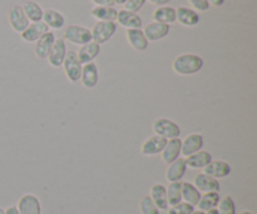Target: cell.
<instances>
[{
    "label": "cell",
    "mask_w": 257,
    "mask_h": 214,
    "mask_svg": "<svg viewBox=\"0 0 257 214\" xmlns=\"http://www.w3.org/2000/svg\"><path fill=\"white\" fill-rule=\"evenodd\" d=\"M203 68V59L196 54H181L172 62V69L176 74L187 77L197 74Z\"/></svg>",
    "instance_id": "cell-1"
},
{
    "label": "cell",
    "mask_w": 257,
    "mask_h": 214,
    "mask_svg": "<svg viewBox=\"0 0 257 214\" xmlns=\"http://www.w3.org/2000/svg\"><path fill=\"white\" fill-rule=\"evenodd\" d=\"M152 129L156 135L165 138L167 140L173 139V138H180L181 135L180 125L173 120L168 119V118H157L153 122Z\"/></svg>",
    "instance_id": "cell-2"
},
{
    "label": "cell",
    "mask_w": 257,
    "mask_h": 214,
    "mask_svg": "<svg viewBox=\"0 0 257 214\" xmlns=\"http://www.w3.org/2000/svg\"><path fill=\"white\" fill-rule=\"evenodd\" d=\"M117 23L115 22H97L90 29L92 33V42L102 45L110 40V38L117 32Z\"/></svg>",
    "instance_id": "cell-3"
},
{
    "label": "cell",
    "mask_w": 257,
    "mask_h": 214,
    "mask_svg": "<svg viewBox=\"0 0 257 214\" xmlns=\"http://www.w3.org/2000/svg\"><path fill=\"white\" fill-rule=\"evenodd\" d=\"M63 39L69 42L70 44L82 47V45L92 42V33H90V29H88L85 27H80V25H68L64 32V35H63Z\"/></svg>",
    "instance_id": "cell-4"
},
{
    "label": "cell",
    "mask_w": 257,
    "mask_h": 214,
    "mask_svg": "<svg viewBox=\"0 0 257 214\" xmlns=\"http://www.w3.org/2000/svg\"><path fill=\"white\" fill-rule=\"evenodd\" d=\"M62 67L63 69H64L65 77H67V79L69 80L70 83L79 82L83 64L79 62V59H78L77 53L73 52V50L67 52V55H65V59L64 62H63Z\"/></svg>",
    "instance_id": "cell-5"
},
{
    "label": "cell",
    "mask_w": 257,
    "mask_h": 214,
    "mask_svg": "<svg viewBox=\"0 0 257 214\" xmlns=\"http://www.w3.org/2000/svg\"><path fill=\"white\" fill-rule=\"evenodd\" d=\"M203 144H205V138L201 133H191L182 140L181 154L186 158L190 157V155L202 150Z\"/></svg>",
    "instance_id": "cell-6"
},
{
    "label": "cell",
    "mask_w": 257,
    "mask_h": 214,
    "mask_svg": "<svg viewBox=\"0 0 257 214\" xmlns=\"http://www.w3.org/2000/svg\"><path fill=\"white\" fill-rule=\"evenodd\" d=\"M8 19H9V24L12 27V29L17 33H23L28 28V25L30 24V22L28 20V18L25 17L24 10H23L22 5H13L9 10V14H8Z\"/></svg>",
    "instance_id": "cell-7"
},
{
    "label": "cell",
    "mask_w": 257,
    "mask_h": 214,
    "mask_svg": "<svg viewBox=\"0 0 257 214\" xmlns=\"http://www.w3.org/2000/svg\"><path fill=\"white\" fill-rule=\"evenodd\" d=\"M67 44L63 38H58L55 39L54 44H53L52 50H50L49 55H48L47 60L49 63L50 67L53 68H60L63 65V62L67 55Z\"/></svg>",
    "instance_id": "cell-8"
},
{
    "label": "cell",
    "mask_w": 257,
    "mask_h": 214,
    "mask_svg": "<svg viewBox=\"0 0 257 214\" xmlns=\"http://www.w3.org/2000/svg\"><path fill=\"white\" fill-rule=\"evenodd\" d=\"M79 82L82 83L85 89H93L97 87L98 82H99V72H98V67L95 63L92 62L83 65Z\"/></svg>",
    "instance_id": "cell-9"
},
{
    "label": "cell",
    "mask_w": 257,
    "mask_h": 214,
    "mask_svg": "<svg viewBox=\"0 0 257 214\" xmlns=\"http://www.w3.org/2000/svg\"><path fill=\"white\" fill-rule=\"evenodd\" d=\"M167 139L162 137H158V135L153 134L152 137L147 138L145 142L141 145V153L146 157H152V155L161 154L165 148Z\"/></svg>",
    "instance_id": "cell-10"
},
{
    "label": "cell",
    "mask_w": 257,
    "mask_h": 214,
    "mask_svg": "<svg viewBox=\"0 0 257 214\" xmlns=\"http://www.w3.org/2000/svg\"><path fill=\"white\" fill-rule=\"evenodd\" d=\"M170 25L152 22L150 23V24L146 25L145 29H143V33H145L148 42H158V40L165 39V38L170 34Z\"/></svg>",
    "instance_id": "cell-11"
},
{
    "label": "cell",
    "mask_w": 257,
    "mask_h": 214,
    "mask_svg": "<svg viewBox=\"0 0 257 214\" xmlns=\"http://www.w3.org/2000/svg\"><path fill=\"white\" fill-rule=\"evenodd\" d=\"M117 25H120L124 29H141L142 28V18L137 13L128 12V10H118L117 15Z\"/></svg>",
    "instance_id": "cell-12"
},
{
    "label": "cell",
    "mask_w": 257,
    "mask_h": 214,
    "mask_svg": "<svg viewBox=\"0 0 257 214\" xmlns=\"http://www.w3.org/2000/svg\"><path fill=\"white\" fill-rule=\"evenodd\" d=\"M125 38H127L128 44L136 52H145L150 45V42L147 40L142 29H128L125 32Z\"/></svg>",
    "instance_id": "cell-13"
},
{
    "label": "cell",
    "mask_w": 257,
    "mask_h": 214,
    "mask_svg": "<svg viewBox=\"0 0 257 214\" xmlns=\"http://www.w3.org/2000/svg\"><path fill=\"white\" fill-rule=\"evenodd\" d=\"M231 165L226 163L225 160H212L210 164L203 168V174L212 177L215 179H221L230 175Z\"/></svg>",
    "instance_id": "cell-14"
},
{
    "label": "cell",
    "mask_w": 257,
    "mask_h": 214,
    "mask_svg": "<svg viewBox=\"0 0 257 214\" xmlns=\"http://www.w3.org/2000/svg\"><path fill=\"white\" fill-rule=\"evenodd\" d=\"M176 22L183 27H196L200 23V14L191 8L180 7L176 9Z\"/></svg>",
    "instance_id": "cell-15"
},
{
    "label": "cell",
    "mask_w": 257,
    "mask_h": 214,
    "mask_svg": "<svg viewBox=\"0 0 257 214\" xmlns=\"http://www.w3.org/2000/svg\"><path fill=\"white\" fill-rule=\"evenodd\" d=\"M55 39H57V38H55V35L53 34L52 32H48L45 33L44 35H42V37L35 42V55H37L39 59H47L50 50H52Z\"/></svg>",
    "instance_id": "cell-16"
},
{
    "label": "cell",
    "mask_w": 257,
    "mask_h": 214,
    "mask_svg": "<svg viewBox=\"0 0 257 214\" xmlns=\"http://www.w3.org/2000/svg\"><path fill=\"white\" fill-rule=\"evenodd\" d=\"M19 214H42V207L38 197L34 194H24L18 202Z\"/></svg>",
    "instance_id": "cell-17"
},
{
    "label": "cell",
    "mask_w": 257,
    "mask_h": 214,
    "mask_svg": "<svg viewBox=\"0 0 257 214\" xmlns=\"http://www.w3.org/2000/svg\"><path fill=\"white\" fill-rule=\"evenodd\" d=\"M181 145H182V139H180V138H173V139L167 140L162 153H161L162 160L166 164H171L180 158Z\"/></svg>",
    "instance_id": "cell-18"
},
{
    "label": "cell",
    "mask_w": 257,
    "mask_h": 214,
    "mask_svg": "<svg viewBox=\"0 0 257 214\" xmlns=\"http://www.w3.org/2000/svg\"><path fill=\"white\" fill-rule=\"evenodd\" d=\"M49 32V28L45 25V23L43 22H37V23H30L28 25L27 29L23 33H20V37L24 42L27 43H35L39 39L42 35H44L45 33Z\"/></svg>",
    "instance_id": "cell-19"
},
{
    "label": "cell",
    "mask_w": 257,
    "mask_h": 214,
    "mask_svg": "<svg viewBox=\"0 0 257 214\" xmlns=\"http://www.w3.org/2000/svg\"><path fill=\"white\" fill-rule=\"evenodd\" d=\"M193 185L197 188L200 193H210V192H220V182L217 179L208 175L200 173L195 177Z\"/></svg>",
    "instance_id": "cell-20"
},
{
    "label": "cell",
    "mask_w": 257,
    "mask_h": 214,
    "mask_svg": "<svg viewBox=\"0 0 257 214\" xmlns=\"http://www.w3.org/2000/svg\"><path fill=\"white\" fill-rule=\"evenodd\" d=\"M186 170H187L186 160L183 158H178L175 162L168 164L167 172H166V179L170 183L181 182V179L185 177Z\"/></svg>",
    "instance_id": "cell-21"
},
{
    "label": "cell",
    "mask_w": 257,
    "mask_h": 214,
    "mask_svg": "<svg viewBox=\"0 0 257 214\" xmlns=\"http://www.w3.org/2000/svg\"><path fill=\"white\" fill-rule=\"evenodd\" d=\"M99 53H100V45L94 42H89L79 48V50L77 52V55L79 62L84 65V64H88V63H92L93 60L99 55Z\"/></svg>",
    "instance_id": "cell-22"
},
{
    "label": "cell",
    "mask_w": 257,
    "mask_h": 214,
    "mask_svg": "<svg viewBox=\"0 0 257 214\" xmlns=\"http://www.w3.org/2000/svg\"><path fill=\"white\" fill-rule=\"evenodd\" d=\"M152 19L156 23H162V24L171 25L176 23V9L172 7H157L152 13Z\"/></svg>",
    "instance_id": "cell-23"
},
{
    "label": "cell",
    "mask_w": 257,
    "mask_h": 214,
    "mask_svg": "<svg viewBox=\"0 0 257 214\" xmlns=\"http://www.w3.org/2000/svg\"><path fill=\"white\" fill-rule=\"evenodd\" d=\"M43 23H45L49 29H62L65 25V18L62 13L55 9L43 10Z\"/></svg>",
    "instance_id": "cell-24"
},
{
    "label": "cell",
    "mask_w": 257,
    "mask_h": 214,
    "mask_svg": "<svg viewBox=\"0 0 257 214\" xmlns=\"http://www.w3.org/2000/svg\"><path fill=\"white\" fill-rule=\"evenodd\" d=\"M150 197L156 204V207L160 210H167L168 203H167V194H166V187L161 183L153 184L150 189Z\"/></svg>",
    "instance_id": "cell-25"
},
{
    "label": "cell",
    "mask_w": 257,
    "mask_h": 214,
    "mask_svg": "<svg viewBox=\"0 0 257 214\" xmlns=\"http://www.w3.org/2000/svg\"><path fill=\"white\" fill-rule=\"evenodd\" d=\"M186 165L192 169H203L207 164L212 162V155L211 153L206 152V150H200V152L195 153V154L190 155L186 158Z\"/></svg>",
    "instance_id": "cell-26"
},
{
    "label": "cell",
    "mask_w": 257,
    "mask_h": 214,
    "mask_svg": "<svg viewBox=\"0 0 257 214\" xmlns=\"http://www.w3.org/2000/svg\"><path fill=\"white\" fill-rule=\"evenodd\" d=\"M90 15L97 22H115L118 10L114 7H94L90 10Z\"/></svg>",
    "instance_id": "cell-27"
},
{
    "label": "cell",
    "mask_w": 257,
    "mask_h": 214,
    "mask_svg": "<svg viewBox=\"0 0 257 214\" xmlns=\"http://www.w3.org/2000/svg\"><path fill=\"white\" fill-rule=\"evenodd\" d=\"M181 188H182L183 202L196 207V205L198 204V202H200L201 195H202L200 192H198L197 188H196L192 183H188V182L181 183Z\"/></svg>",
    "instance_id": "cell-28"
},
{
    "label": "cell",
    "mask_w": 257,
    "mask_h": 214,
    "mask_svg": "<svg viewBox=\"0 0 257 214\" xmlns=\"http://www.w3.org/2000/svg\"><path fill=\"white\" fill-rule=\"evenodd\" d=\"M220 194L218 192H210L205 193L203 195H201L200 202H198L197 208L198 210H202V212H208L211 209H215L217 208L218 203H220Z\"/></svg>",
    "instance_id": "cell-29"
},
{
    "label": "cell",
    "mask_w": 257,
    "mask_h": 214,
    "mask_svg": "<svg viewBox=\"0 0 257 214\" xmlns=\"http://www.w3.org/2000/svg\"><path fill=\"white\" fill-rule=\"evenodd\" d=\"M23 10H24L25 17L28 18L30 23H37L42 22L43 19V9L40 8V5L38 3L33 2V0H29V2L25 3L23 5Z\"/></svg>",
    "instance_id": "cell-30"
},
{
    "label": "cell",
    "mask_w": 257,
    "mask_h": 214,
    "mask_svg": "<svg viewBox=\"0 0 257 214\" xmlns=\"http://www.w3.org/2000/svg\"><path fill=\"white\" fill-rule=\"evenodd\" d=\"M166 194H167L168 207L178 204L182 202V188H181V182H172L166 188Z\"/></svg>",
    "instance_id": "cell-31"
},
{
    "label": "cell",
    "mask_w": 257,
    "mask_h": 214,
    "mask_svg": "<svg viewBox=\"0 0 257 214\" xmlns=\"http://www.w3.org/2000/svg\"><path fill=\"white\" fill-rule=\"evenodd\" d=\"M216 209H217L218 214H236V205L232 197L226 195L222 199H220V203H218Z\"/></svg>",
    "instance_id": "cell-32"
},
{
    "label": "cell",
    "mask_w": 257,
    "mask_h": 214,
    "mask_svg": "<svg viewBox=\"0 0 257 214\" xmlns=\"http://www.w3.org/2000/svg\"><path fill=\"white\" fill-rule=\"evenodd\" d=\"M140 212L141 214H160V209L156 207L150 195H146L140 202Z\"/></svg>",
    "instance_id": "cell-33"
},
{
    "label": "cell",
    "mask_w": 257,
    "mask_h": 214,
    "mask_svg": "<svg viewBox=\"0 0 257 214\" xmlns=\"http://www.w3.org/2000/svg\"><path fill=\"white\" fill-rule=\"evenodd\" d=\"M167 214H191L195 210V207L186 202H181L178 204L168 208Z\"/></svg>",
    "instance_id": "cell-34"
},
{
    "label": "cell",
    "mask_w": 257,
    "mask_h": 214,
    "mask_svg": "<svg viewBox=\"0 0 257 214\" xmlns=\"http://www.w3.org/2000/svg\"><path fill=\"white\" fill-rule=\"evenodd\" d=\"M146 2L147 0H127L123 5H124V10H128V12L132 13H138L145 7Z\"/></svg>",
    "instance_id": "cell-35"
},
{
    "label": "cell",
    "mask_w": 257,
    "mask_h": 214,
    "mask_svg": "<svg viewBox=\"0 0 257 214\" xmlns=\"http://www.w3.org/2000/svg\"><path fill=\"white\" fill-rule=\"evenodd\" d=\"M188 3L196 12H207L210 9V4L207 0H188Z\"/></svg>",
    "instance_id": "cell-36"
},
{
    "label": "cell",
    "mask_w": 257,
    "mask_h": 214,
    "mask_svg": "<svg viewBox=\"0 0 257 214\" xmlns=\"http://www.w3.org/2000/svg\"><path fill=\"white\" fill-rule=\"evenodd\" d=\"M95 7H114V0H92Z\"/></svg>",
    "instance_id": "cell-37"
},
{
    "label": "cell",
    "mask_w": 257,
    "mask_h": 214,
    "mask_svg": "<svg viewBox=\"0 0 257 214\" xmlns=\"http://www.w3.org/2000/svg\"><path fill=\"white\" fill-rule=\"evenodd\" d=\"M147 2L156 5V7H163V5H167L170 3V0H147Z\"/></svg>",
    "instance_id": "cell-38"
},
{
    "label": "cell",
    "mask_w": 257,
    "mask_h": 214,
    "mask_svg": "<svg viewBox=\"0 0 257 214\" xmlns=\"http://www.w3.org/2000/svg\"><path fill=\"white\" fill-rule=\"evenodd\" d=\"M4 214H19V210H18V208L15 205H10V207H8L4 210Z\"/></svg>",
    "instance_id": "cell-39"
},
{
    "label": "cell",
    "mask_w": 257,
    "mask_h": 214,
    "mask_svg": "<svg viewBox=\"0 0 257 214\" xmlns=\"http://www.w3.org/2000/svg\"><path fill=\"white\" fill-rule=\"evenodd\" d=\"M208 4L213 5V7H222L223 4H225V0H207Z\"/></svg>",
    "instance_id": "cell-40"
},
{
    "label": "cell",
    "mask_w": 257,
    "mask_h": 214,
    "mask_svg": "<svg viewBox=\"0 0 257 214\" xmlns=\"http://www.w3.org/2000/svg\"><path fill=\"white\" fill-rule=\"evenodd\" d=\"M125 2H127V0H114V4H117V5H123Z\"/></svg>",
    "instance_id": "cell-41"
},
{
    "label": "cell",
    "mask_w": 257,
    "mask_h": 214,
    "mask_svg": "<svg viewBox=\"0 0 257 214\" xmlns=\"http://www.w3.org/2000/svg\"><path fill=\"white\" fill-rule=\"evenodd\" d=\"M205 214H218V212H217V209H211V210H208V212H206Z\"/></svg>",
    "instance_id": "cell-42"
},
{
    "label": "cell",
    "mask_w": 257,
    "mask_h": 214,
    "mask_svg": "<svg viewBox=\"0 0 257 214\" xmlns=\"http://www.w3.org/2000/svg\"><path fill=\"white\" fill-rule=\"evenodd\" d=\"M191 214H205V212H202V210H193V212L192 213H191Z\"/></svg>",
    "instance_id": "cell-43"
},
{
    "label": "cell",
    "mask_w": 257,
    "mask_h": 214,
    "mask_svg": "<svg viewBox=\"0 0 257 214\" xmlns=\"http://www.w3.org/2000/svg\"><path fill=\"white\" fill-rule=\"evenodd\" d=\"M238 214H252V213L248 212V210H242V212H240Z\"/></svg>",
    "instance_id": "cell-44"
},
{
    "label": "cell",
    "mask_w": 257,
    "mask_h": 214,
    "mask_svg": "<svg viewBox=\"0 0 257 214\" xmlns=\"http://www.w3.org/2000/svg\"><path fill=\"white\" fill-rule=\"evenodd\" d=\"M0 214H4V209L3 208H0Z\"/></svg>",
    "instance_id": "cell-45"
}]
</instances>
